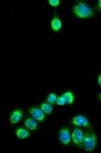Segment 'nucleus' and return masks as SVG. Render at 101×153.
Instances as JSON below:
<instances>
[{
    "instance_id": "obj_1",
    "label": "nucleus",
    "mask_w": 101,
    "mask_h": 153,
    "mask_svg": "<svg viewBox=\"0 0 101 153\" xmlns=\"http://www.w3.org/2000/svg\"><path fill=\"white\" fill-rule=\"evenodd\" d=\"M71 11L76 18H79L81 20L91 19L95 14L94 9L87 3L83 2V1L76 2L72 7Z\"/></svg>"
},
{
    "instance_id": "obj_2",
    "label": "nucleus",
    "mask_w": 101,
    "mask_h": 153,
    "mask_svg": "<svg viewBox=\"0 0 101 153\" xmlns=\"http://www.w3.org/2000/svg\"><path fill=\"white\" fill-rule=\"evenodd\" d=\"M97 143H98V139L95 131H93L91 127L87 129V131L84 132V138L82 143V149H83L87 152H91L96 149Z\"/></svg>"
},
{
    "instance_id": "obj_3",
    "label": "nucleus",
    "mask_w": 101,
    "mask_h": 153,
    "mask_svg": "<svg viewBox=\"0 0 101 153\" xmlns=\"http://www.w3.org/2000/svg\"><path fill=\"white\" fill-rule=\"evenodd\" d=\"M70 123L76 127H80V128L89 129L91 127L88 117H86L83 114L74 115L70 119Z\"/></svg>"
},
{
    "instance_id": "obj_4",
    "label": "nucleus",
    "mask_w": 101,
    "mask_h": 153,
    "mask_svg": "<svg viewBox=\"0 0 101 153\" xmlns=\"http://www.w3.org/2000/svg\"><path fill=\"white\" fill-rule=\"evenodd\" d=\"M84 132L80 127H74L71 131V142L76 147L82 148V143L84 138Z\"/></svg>"
},
{
    "instance_id": "obj_5",
    "label": "nucleus",
    "mask_w": 101,
    "mask_h": 153,
    "mask_svg": "<svg viewBox=\"0 0 101 153\" xmlns=\"http://www.w3.org/2000/svg\"><path fill=\"white\" fill-rule=\"evenodd\" d=\"M58 138L62 145L69 146L71 143V131L66 126H63L58 131Z\"/></svg>"
},
{
    "instance_id": "obj_6",
    "label": "nucleus",
    "mask_w": 101,
    "mask_h": 153,
    "mask_svg": "<svg viewBox=\"0 0 101 153\" xmlns=\"http://www.w3.org/2000/svg\"><path fill=\"white\" fill-rule=\"evenodd\" d=\"M28 111L32 117L36 119L39 123H42L46 118V114L43 112V110L39 106H33L28 108Z\"/></svg>"
},
{
    "instance_id": "obj_7",
    "label": "nucleus",
    "mask_w": 101,
    "mask_h": 153,
    "mask_svg": "<svg viewBox=\"0 0 101 153\" xmlns=\"http://www.w3.org/2000/svg\"><path fill=\"white\" fill-rule=\"evenodd\" d=\"M24 117V110L19 108L12 109L9 114V123L11 125H16L22 121Z\"/></svg>"
},
{
    "instance_id": "obj_8",
    "label": "nucleus",
    "mask_w": 101,
    "mask_h": 153,
    "mask_svg": "<svg viewBox=\"0 0 101 153\" xmlns=\"http://www.w3.org/2000/svg\"><path fill=\"white\" fill-rule=\"evenodd\" d=\"M15 135L18 139H26L31 136V132L29 130L24 127H18L15 131Z\"/></svg>"
},
{
    "instance_id": "obj_9",
    "label": "nucleus",
    "mask_w": 101,
    "mask_h": 153,
    "mask_svg": "<svg viewBox=\"0 0 101 153\" xmlns=\"http://www.w3.org/2000/svg\"><path fill=\"white\" fill-rule=\"evenodd\" d=\"M24 126H25L26 128L29 130L30 131H37L39 128V124L37 120L34 119L33 117H27L24 120Z\"/></svg>"
},
{
    "instance_id": "obj_10",
    "label": "nucleus",
    "mask_w": 101,
    "mask_h": 153,
    "mask_svg": "<svg viewBox=\"0 0 101 153\" xmlns=\"http://www.w3.org/2000/svg\"><path fill=\"white\" fill-rule=\"evenodd\" d=\"M50 28L55 33H58L62 28V21L58 16L55 15L50 20Z\"/></svg>"
},
{
    "instance_id": "obj_11",
    "label": "nucleus",
    "mask_w": 101,
    "mask_h": 153,
    "mask_svg": "<svg viewBox=\"0 0 101 153\" xmlns=\"http://www.w3.org/2000/svg\"><path fill=\"white\" fill-rule=\"evenodd\" d=\"M39 107L42 109L43 112H44L46 115H50L53 111V105L48 103L47 101L43 102V103H41V105H39Z\"/></svg>"
},
{
    "instance_id": "obj_12",
    "label": "nucleus",
    "mask_w": 101,
    "mask_h": 153,
    "mask_svg": "<svg viewBox=\"0 0 101 153\" xmlns=\"http://www.w3.org/2000/svg\"><path fill=\"white\" fill-rule=\"evenodd\" d=\"M62 96L64 97L67 105H73L74 103V95L71 91H66L62 93Z\"/></svg>"
},
{
    "instance_id": "obj_13",
    "label": "nucleus",
    "mask_w": 101,
    "mask_h": 153,
    "mask_svg": "<svg viewBox=\"0 0 101 153\" xmlns=\"http://www.w3.org/2000/svg\"><path fill=\"white\" fill-rule=\"evenodd\" d=\"M58 95L56 93H53V92H51L47 96V98H46V101L48 103L51 104V105H56L57 99H58Z\"/></svg>"
},
{
    "instance_id": "obj_14",
    "label": "nucleus",
    "mask_w": 101,
    "mask_h": 153,
    "mask_svg": "<svg viewBox=\"0 0 101 153\" xmlns=\"http://www.w3.org/2000/svg\"><path fill=\"white\" fill-rule=\"evenodd\" d=\"M56 105H59V106H64L66 105H67L66 103V100L65 99V97L61 95V96H59L58 99H57V101H56Z\"/></svg>"
},
{
    "instance_id": "obj_15",
    "label": "nucleus",
    "mask_w": 101,
    "mask_h": 153,
    "mask_svg": "<svg viewBox=\"0 0 101 153\" xmlns=\"http://www.w3.org/2000/svg\"><path fill=\"white\" fill-rule=\"evenodd\" d=\"M48 3L50 7H58L61 4V1H60V0H49Z\"/></svg>"
},
{
    "instance_id": "obj_16",
    "label": "nucleus",
    "mask_w": 101,
    "mask_h": 153,
    "mask_svg": "<svg viewBox=\"0 0 101 153\" xmlns=\"http://www.w3.org/2000/svg\"><path fill=\"white\" fill-rule=\"evenodd\" d=\"M96 7V10H97L100 13H101V0H99L98 2H97Z\"/></svg>"
},
{
    "instance_id": "obj_17",
    "label": "nucleus",
    "mask_w": 101,
    "mask_h": 153,
    "mask_svg": "<svg viewBox=\"0 0 101 153\" xmlns=\"http://www.w3.org/2000/svg\"><path fill=\"white\" fill-rule=\"evenodd\" d=\"M97 84H98L100 86H101V73L98 75V77H97Z\"/></svg>"
},
{
    "instance_id": "obj_18",
    "label": "nucleus",
    "mask_w": 101,
    "mask_h": 153,
    "mask_svg": "<svg viewBox=\"0 0 101 153\" xmlns=\"http://www.w3.org/2000/svg\"><path fill=\"white\" fill-rule=\"evenodd\" d=\"M97 98H98L99 100L101 102V93H98L97 94Z\"/></svg>"
}]
</instances>
